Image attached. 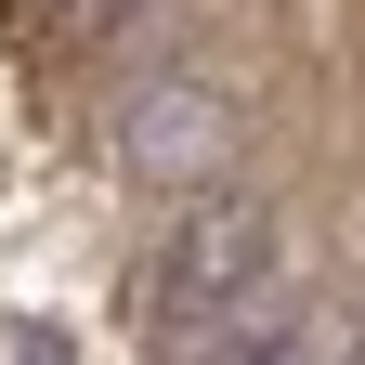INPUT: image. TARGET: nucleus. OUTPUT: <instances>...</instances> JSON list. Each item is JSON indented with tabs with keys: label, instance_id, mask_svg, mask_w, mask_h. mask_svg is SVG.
<instances>
[{
	"label": "nucleus",
	"instance_id": "4",
	"mask_svg": "<svg viewBox=\"0 0 365 365\" xmlns=\"http://www.w3.org/2000/svg\"><path fill=\"white\" fill-rule=\"evenodd\" d=\"M352 365H365V339H352Z\"/></svg>",
	"mask_w": 365,
	"mask_h": 365
},
{
	"label": "nucleus",
	"instance_id": "3",
	"mask_svg": "<svg viewBox=\"0 0 365 365\" xmlns=\"http://www.w3.org/2000/svg\"><path fill=\"white\" fill-rule=\"evenodd\" d=\"M196 365H313V313H300V287L274 274L261 300H235V313L196 339Z\"/></svg>",
	"mask_w": 365,
	"mask_h": 365
},
{
	"label": "nucleus",
	"instance_id": "1",
	"mask_svg": "<svg viewBox=\"0 0 365 365\" xmlns=\"http://www.w3.org/2000/svg\"><path fill=\"white\" fill-rule=\"evenodd\" d=\"M274 248H287V222H274V196H196L157 235V261H144V327L157 339H209L235 300H261L274 287Z\"/></svg>",
	"mask_w": 365,
	"mask_h": 365
},
{
	"label": "nucleus",
	"instance_id": "2",
	"mask_svg": "<svg viewBox=\"0 0 365 365\" xmlns=\"http://www.w3.org/2000/svg\"><path fill=\"white\" fill-rule=\"evenodd\" d=\"M222 144H235V78H209V66L144 78L130 118H118V170L130 182H222Z\"/></svg>",
	"mask_w": 365,
	"mask_h": 365
}]
</instances>
